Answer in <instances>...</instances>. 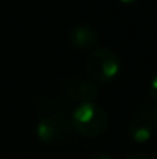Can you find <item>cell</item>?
I'll return each instance as SVG.
<instances>
[{
  "label": "cell",
  "instance_id": "1",
  "mask_svg": "<svg viewBox=\"0 0 157 159\" xmlns=\"http://www.w3.org/2000/svg\"><path fill=\"white\" fill-rule=\"evenodd\" d=\"M71 126L83 137H99L106 131L108 117L106 110L96 102H79L70 116Z\"/></svg>",
  "mask_w": 157,
  "mask_h": 159
},
{
  "label": "cell",
  "instance_id": "2",
  "mask_svg": "<svg viewBox=\"0 0 157 159\" xmlns=\"http://www.w3.org/2000/svg\"><path fill=\"white\" fill-rule=\"evenodd\" d=\"M86 70L92 78L102 82H110L116 80L121 73V59L114 50L108 48H99L88 56Z\"/></svg>",
  "mask_w": 157,
  "mask_h": 159
},
{
  "label": "cell",
  "instance_id": "3",
  "mask_svg": "<svg viewBox=\"0 0 157 159\" xmlns=\"http://www.w3.org/2000/svg\"><path fill=\"white\" fill-rule=\"evenodd\" d=\"M129 137L134 143L145 144L153 137L155 131V119L147 110L135 113L129 121Z\"/></svg>",
  "mask_w": 157,
  "mask_h": 159
},
{
  "label": "cell",
  "instance_id": "4",
  "mask_svg": "<svg viewBox=\"0 0 157 159\" xmlns=\"http://www.w3.org/2000/svg\"><path fill=\"white\" fill-rule=\"evenodd\" d=\"M70 42L78 49H92L99 43V35L92 27L79 24L70 32Z\"/></svg>",
  "mask_w": 157,
  "mask_h": 159
},
{
  "label": "cell",
  "instance_id": "5",
  "mask_svg": "<svg viewBox=\"0 0 157 159\" xmlns=\"http://www.w3.org/2000/svg\"><path fill=\"white\" fill-rule=\"evenodd\" d=\"M36 137L43 144H54L61 135V127L58 121L52 116H42L35 127Z\"/></svg>",
  "mask_w": 157,
  "mask_h": 159
},
{
  "label": "cell",
  "instance_id": "6",
  "mask_svg": "<svg viewBox=\"0 0 157 159\" xmlns=\"http://www.w3.org/2000/svg\"><path fill=\"white\" fill-rule=\"evenodd\" d=\"M75 95L81 102H95L99 95V87L91 80H82L75 87Z\"/></svg>",
  "mask_w": 157,
  "mask_h": 159
},
{
  "label": "cell",
  "instance_id": "7",
  "mask_svg": "<svg viewBox=\"0 0 157 159\" xmlns=\"http://www.w3.org/2000/svg\"><path fill=\"white\" fill-rule=\"evenodd\" d=\"M149 93L155 101H157V74H155V77L152 78L149 84Z\"/></svg>",
  "mask_w": 157,
  "mask_h": 159
},
{
  "label": "cell",
  "instance_id": "8",
  "mask_svg": "<svg viewBox=\"0 0 157 159\" xmlns=\"http://www.w3.org/2000/svg\"><path fill=\"white\" fill-rule=\"evenodd\" d=\"M125 159H152V158L147 157V155H145V154H131V155H128Z\"/></svg>",
  "mask_w": 157,
  "mask_h": 159
},
{
  "label": "cell",
  "instance_id": "9",
  "mask_svg": "<svg viewBox=\"0 0 157 159\" xmlns=\"http://www.w3.org/2000/svg\"><path fill=\"white\" fill-rule=\"evenodd\" d=\"M92 159H113V158L108 157V155H106V154H99V155H95Z\"/></svg>",
  "mask_w": 157,
  "mask_h": 159
},
{
  "label": "cell",
  "instance_id": "10",
  "mask_svg": "<svg viewBox=\"0 0 157 159\" xmlns=\"http://www.w3.org/2000/svg\"><path fill=\"white\" fill-rule=\"evenodd\" d=\"M121 3H124V4H132V3H136L138 0H120Z\"/></svg>",
  "mask_w": 157,
  "mask_h": 159
},
{
  "label": "cell",
  "instance_id": "11",
  "mask_svg": "<svg viewBox=\"0 0 157 159\" xmlns=\"http://www.w3.org/2000/svg\"><path fill=\"white\" fill-rule=\"evenodd\" d=\"M153 119H155V124L157 126V109H156V112H155V116H153Z\"/></svg>",
  "mask_w": 157,
  "mask_h": 159
}]
</instances>
